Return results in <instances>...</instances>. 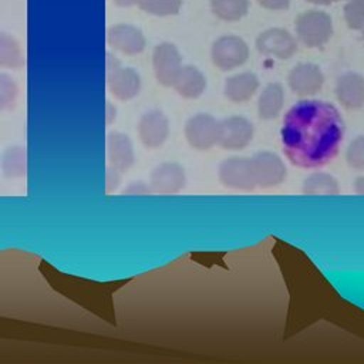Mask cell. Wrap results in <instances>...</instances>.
<instances>
[{
    "label": "cell",
    "instance_id": "obj_21",
    "mask_svg": "<svg viewBox=\"0 0 364 364\" xmlns=\"http://www.w3.org/2000/svg\"><path fill=\"white\" fill-rule=\"evenodd\" d=\"M1 169L7 178H21L27 172V155L24 146H10L1 156Z\"/></svg>",
    "mask_w": 364,
    "mask_h": 364
},
{
    "label": "cell",
    "instance_id": "obj_33",
    "mask_svg": "<svg viewBox=\"0 0 364 364\" xmlns=\"http://www.w3.org/2000/svg\"><path fill=\"white\" fill-rule=\"evenodd\" d=\"M115 3H117L118 6L128 7V6H132V4H138L139 0H115Z\"/></svg>",
    "mask_w": 364,
    "mask_h": 364
},
{
    "label": "cell",
    "instance_id": "obj_2",
    "mask_svg": "<svg viewBox=\"0 0 364 364\" xmlns=\"http://www.w3.org/2000/svg\"><path fill=\"white\" fill-rule=\"evenodd\" d=\"M107 85L114 97L121 101L134 98L141 90L139 74L134 68L121 67L119 61L107 54Z\"/></svg>",
    "mask_w": 364,
    "mask_h": 364
},
{
    "label": "cell",
    "instance_id": "obj_9",
    "mask_svg": "<svg viewBox=\"0 0 364 364\" xmlns=\"http://www.w3.org/2000/svg\"><path fill=\"white\" fill-rule=\"evenodd\" d=\"M152 64L156 80L165 87H172L182 68V57L173 44L161 43L154 50Z\"/></svg>",
    "mask_w": 364,
    "mask_h": 364
},
{
    "label": "cell",
    "instance_id": "obj_13",
    "mask_svg": "<svg viewBox=\"0 0 364 364\" xmlns=\"http://www.w3.org/2000/svg\"><path fill=\"white\" fill-rule=\"evenodd\" d=\"M289 87L297 95H313L318 92L324 82V75L318 65L311 63L297 64L289 74Z\"/></svg>",
    "mask_w": 364,
    "mask_h": 364
},
{
    "label": "cell",
    "instance_id": "obj_3",
    "mask_svg": "<svg viewBox=\"0 0 364 364\" xmlns=\"http://www.w3.org/2000/svg\"><path fill=\"white\" fill-rule=\"evenodd\" d=\"M296 31L300 41L307 47H320L333 34L331 20L323 11L309 10L297 17Z\"/></svg>",
    "mask_w": 364,
    "mask_h": 364
},
{
    "label": "cell",
    "instance_id": "obj_17",
    "mask_svg": "<svg viewBox=\"0 0 364 364\" xmlns=\"http://www.w3.org/2000/svg\"><path fill=\"white\" fill-rule=\"evenodd\" d=\"M172 87L185 98H198L205 91L206 80L196 67L182 65Z\"/></svg>",
    "mask_w": 364,
    "mask_h": 364
},
{
    "label": "cell",
    "instance_id": "obj_19",
    "mask_svg": "<svg viewBox=\"0 0 364 364\" xmlns=\"http://www.w3.org/2000/svg\"><path fill=\"white\" fill-rule=\"evenodd\" d=\"M284 104L283 87L279 82H270L259 97L257 112L264 121L274 119Z\"/></svg>",
    "mask_w": 364,
    "mask_h": 364
},
{
    "label": "cell",
    "instance_id": "obj_27",
    "mask_svg": "<svg viewBox=\"0 0 364 364\" xmlns=\"http://www.w3.org/2000/svg\"><path fill=\"white\" fill-rule=\"evenodd\" d=\"M344 17L351 28H361L364 24V0H350L344 7Z\"/></svg>",
    "mask_w": 364,
    "mask_h": 364
},
{
    "label": "cell",
    "instance_id": "obj_20",
    "mask_svg": "<svg viewBox=\"0 0 364 364\" xmlns=\"http://www.w3.org/2000/svg\"><path fill=\"white\" fill-rule=\"evenodd\" d=\"M301 192L304 195H338L340 186L333 175L327 172H314L304 179Z\"/></svg>",
    "mask_w": 364,
    "mask_h": 364
},
{
    "label": "cell",
    "instance_id": "obj_26",
    "mask_svg": "<svg viewBox=\"0 0 364 364\" xmlns=\"http://www.w3.org/2000/svg\"><path fill=\"white\" fill-rule=\"evenodd\" d=\"M346 161L354 169H364V135H360L350 142L346 152Z\"/></svg>",
    "mask_w": 364,
    "mask_h": 364
},
{
    "label": "cell",
    "instance_id": "obj_14",
    "mask_svg": "<svg viewBox=\"0 0 364 364\" xmlns=\"http://www.w3.org/2000/svg\"><path fill=\"white\" fill-rule=\"evenodd\" d=\"M107 41L124 54H139L145 48V38L141 30L129 24H118L108 30Z\"/></svg>",
    "mask_w": 364,
    "mask_h": 364
},
{
    "label": "cell",
    "instance_id": "obj_5",
    "mask_svg": "<svg viewBox=\"0 0 364 364\" xmlns=\"http://www.w3.org/2000/svg\"><path fill=\"white\" fill-rule=\"evenodd\" d=\"M219 181L230 189L253 191L256 188L252 158L230 156L219 165Z\"/></svg>",
    "mask_w": 364,
    "mask_h": 364
},
{
    "label": "cell",
    "instance_id": "obj_34",
    "mask_svg": "<svg viewBox=\"0 0 364 364\" xmlns=\"http://www.w3.org/2000/svg\"><path fill=\"white\" fill-rule=\"evenodd\" d=\"M310 3H316V4H330L333 1H338V0H309Z\"/></svg>",
    "mask_w": 364,
    "mask_h": 364
},
{
    "label": "cell",
    "instance_id": "obj_35",
    "mask_svg": "<svg viewBox=\"0 0 364 364\" xmlns=\"http://www.w3.org/2000/svg\"><path fill=\"white\" fill-rule=\"evenodd\" d=\"M361 28H363V38H364V24H363V27H361Z\"/></svg>",
    "mask_w": 364,
    "mask_h": 364
},
{
    "label": "cell",
    "instance_id": "obj_15",
    "mask_svg": "<svg viewBox=\"0 0 364 364\" xmlns=\"http://www.w3.org/2000/svg\"><path fill=\"white\" fill-rule=\"evenodd\" d=\"M336 94L340 104L348 109L364 105V77L357 73H346L338 77Z\"/></svg>",
    "mask_w": 364,
    "mask_h": 364
},
{
    "label": "cell",
    "instance_id": "obj_22",
    "mask_svg": "<svg viewBox=\"0 0 364 364\" xmlns=\"http://www.w3.org/2000/svg\"><path fill=\"white\" fill-rule=\"evenodd\" d=\"M0 65L9 68H20L24 65V55L20 44L6 33H0Z\"/></svg>",
    "mask_w": 364,
    "mask_h": 364
},
{
    "label": "cell",
    "instance_id": "obj_12",
    "mask_svg": "<svg viewBox=\"0 0 364 364\" xmlns=\"http://www.w3.org/2000/svg\"><path fill=\"white\" fill-rule=\"evenodd\" d=\"M256 47L262 54L273 55L279 60H287L297 50L294 38L283 28H270L263 31L256 40Z\"/></svg>",
    "mask_w": 364,
    "mask_h": 364
},
{
    "label": "cell",
    "instance_id": "obj_7",
    "mask_svg": "<svg viewBox=\"0 0 364 364\" xmlns=\"http://www.w3.org/2000/svg\"><path fill=\"white\" fill-rule=\"evenodd\" d=\"M250 158L253 164L255 182L257 188H274L284 181L287 169L277 154L262 151Z\"/></svg>",
    "mask_w": 364,
    "mask_h": 364
},
{
    "label": "cell",
    "instance_id": "obj_16",
    "mask_svg": "<svg viewBox=\"0 0 364 364\" xmlns=\"http://www.w3.org/2000/svg\"><path fill=\"white\" fill-rule=\"evenodd\" d=\"M107 154L111 166L119 172L128 171L135 161L134 146L128 135L122 132H109L107 136Z\"/></svg>",
    "mask_w": 364,
    "mask_h": 364
},
{
    "label": "cell",
    "instance_id": "obj_31",
    "mask_svg": "<svg viewBox=\"0 0 364 364\" xmlns=\"http://www.w3.org/2000/svg\"><path fill=\"white\" fill-rule=\"evenodd\" d=\"M354 192L358 195H364V176H358L354 179Z\"/></svg>",
    "mask_w": 364,
    "mask_h": 364
},
{
    "label": "cell",
    "instance_id": "obj_25",
    "mask_svg": "<svg viewBox=\"0 0 364 364\" xmlns=\"http://www.w3.org/2000/svg\"><path fill=\"white\" fill-rule=\"evenodd\" d=\"M17 84L7 74H0V111L10 109L17 98Z\"/></svg>",
    "mask_w": 364,
    "mask_h": 364
},
{
    "label": "cell",
    "instance_id": "obj_29",
    "mask_svg": "<svg viewBox=\"0 0 364 364\" xmlns=\"http://www.w3.org/2000/svg\"><path fill=\"white\" fill-rule=\"evenodd\" d=\"M121 181V172L118 169H115L114 166H108L107 168V176H105V183H107V192H111L114 189H117L118 183Z\"/></svg>",
    "mask_w": 364,
    "mask_h": 364
},
{
    "label": "cell",
    "instance_id": "obj_32",
    "mask_svg": "<svg viewBox=\"0 0 364 364\" xmlns=\"http://www.w3.org/2000/svg\"><path fill=\"white\" fill-rule=\"evenodd\" d=\"M107 108H108V112H107V122H111L114 118H115V108H112V105L109 102H107Z\"/></svg>",
    "mask_w": 364,
    "mask_h": 364
},
{
    "label": "cell",
    "instance_id": "obj_10",
    "mask_svg": "<svg viewBox=\"0 0 364 364\" xmlns=\"http://www.w3.org/2000/svg\"><path fill=\"white\" fill-rule=\"evenodd\" d=\"M186 183L185 169L176 162H162L154 168L149 186L152 193L173 195L181 192Z\"/></svg>",
    "mask_w": 364,
    "mask_h": 364
},
{
    "label": "cell",
    "instance_id": "obj_24",
    "mask_svg": "<svg viewBox=\"0 0 364 364\" xmlns=\"http://www.w3.org/2000/svg\"><path fill=\"white\" fill-rule=\"evenodd\" d=\"M181 3V0H139L138 6L141 10L155 16H171L179 11Z\"/></svg>",
    "mask_w": 364,
    "mask_h": 364
},
{
    "label": "cell",
    "instance_id": "obj_23",
    "mask_svg": "<svg viewBox=\"0 0 364 364\" xmlns=\"http://www.w3.org/2000/svg\"><path fill=\"white\" fill-rule=\"evenodd\" d=\"M247 0H212L213 13L228 21L242 18L247 11Z\"/></svg>",
    "mask_w": 364,
    "mask_h": 364
},
{
    "label": "cell",
    "instance_id": "obj_18",
    "mask_svg": "<svg viewBox=\"0 0 364 364\" xmlns=\"http://www.w3.org/2000/svg\"><path fill=\"white\" fill-rule=\"evenodd\" d=\"M259 87V80L252 73H240L226 80L225 95L232 102H245L253 97Z\"/></svg>",
    "mask_w": 364,
    "mask_h": 364
},
{
    "label": "cell",
    "instance_id": "obj_4",
    "mask_svg": "<svg viewBox=\"0 0 364 364\" xmlns=\"http://www.w3.org/2000/svg\"><path fill=\"white\" fill-rule=\"evenodd\" d=\"M183 132L192 148L208 151L218 144L219 121L210 114H196L186 121Z\"/></svg>",
    "mask_w": 364,
    "mask_h": 364
},
{
    "label": "cell",
    "instance_id": "obj_11",
    "mask_svg": "<svg viewBox=\"0 0 364 364\" xmlns=\"http://www.w3.org/2000/svg\"><path fill=\"white\" fill-rule=\"evenodd\" d=\"M138 135L146 148H158L168 139L169 121L159 109L145 112L138 124Z\"/></svg>",
    "mask_w": 364,
    "mask_h": 364
},
{
    "label": "cell",
    "instance_id": "obj_30",
    "mask_svg": "<svg viewBox=\"0 0 364 364\" xmlns=\"http://www.w3.org/2000/svg\"><path fill=\"white\" fill-rule=\"evenodd\" d=\"M263 7L272 10H283L289 7L290 0H257Z\"/></svg>",
    "mask_w": 364,
    "mask_h": 364
},
{
    "label": "cell",
    "instance_id": "obj_28",
    "mask_svg": "<svg viewBox=\"0 0 364 364\" xmlns=\"http://www.w3.org/2000/svg\"><path fill=\"white\" fill-rule=\"evenodd\" d=\"M124 195H149L152 193V189L149 185H146L145 182L142 181H135V182H131L124 191H122Z\"/></svg>",
    "mask_w": 364,
    "mask_h": 364
},
{
    "label": "cell",
    "instance_id": "obj_6",
    "mask_svg": "<svg viewBox=\"0 0 364 364\" xmlns=\"http://www.w3.org/2000/svg\"><path fill=\"white\" fill-rule=\"evenodd\" d=\"M253 135V124L242 115H232L219 121L218 145L223 149L240 151L250 144Z\"/></svg>",
    "mask_w": 364,
    "mask_h": 364
},
{
    "label": "cell",
    "instance_id": "obj_8",
    "mask_svg": "<svg viewBox=\"0 0 364 364\" xmlns=\"http://www.w3.org/2000/svg\"><path fill=\"white\" fill-rule=\"evenodd\" d=\"M210 55L218 68L229 71L246 63L249 48L242 38L236 36H225L213 43Z\"/></svg>",
    "mask_w": 364,
    "mask_h": 364
},
{
    "label": "cell",
    "instance_id": "obj_1",
    "mask_svg": "<svg viewBox=\"0 0 364 364\" xmlns=\"http://www.w3.org/2000/svg\"><path fill=\"white\" fill-rule=\"evenodd\" d=\"M280 135L283 152L294 166L320 168L338 154L344 121L333 104L301 100L286 112Z\"/></svg>",
    "mask_w": 364,
    "mask_h": 364
}]
</instances>
